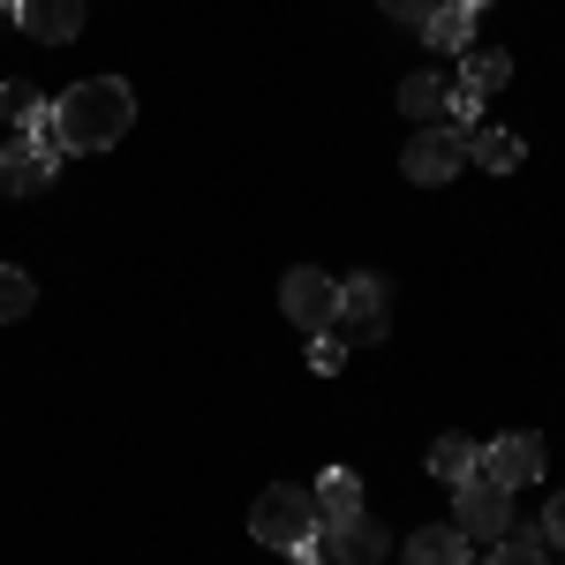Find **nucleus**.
<instances>
[{"label":"nucleus","mask_w":565,"mask_h":565,"mask_svg":"<svg viewBox=\"0 0 565 565\" xmlns=\"http://www.w3.org/2000/svg\"><path fill=\"white\" fill-rule=\"evenodd\" d=\"M53 114H61L68 159H76V151H114V143L136 129V90L121 84V76H84L76 90L53 98Z\"/></svg>","instance_id":"f257e3e1"},{"label":"nucleus","mask_w":565,"mask_h":565,"mask_svg":"<svg viewBox=\"0 0 565 565\" xmlns=\"http://www.w3.org/2000/svg\"><path fill=\"white\" fill-rule=\"evenodd\" d=\"M317 498H309L302 482H271V490H257V505H249V535L257 543H271V551H302V543H317Z\"/></svg>","instance_id":"f03ea898"},{"label":"nucleus","mask_w":565,"mask_h":565,"mask_svg":"<svg viewBox=\"0 0 565 565\" xmlns=\"http://www.w3.org/2000/svg\"><path fill=\"white\" fill-rule=\"evenodd\" d=\"M468 167V129H452V121H430V129H415V143L399 151V174L415 181V189H445V181Z\"/></svg>","instance_id":"7ed1b4c3"},{"label":"nucleus","mask_w":565,"mask_h":565,"mask_svg":"<svg viewBox=\"0 0 565 565\" xmlns=\"http://www.w3.org/2000/svg\"><path fill=\"white\" fill-rule=\"evenodd\" d=\"M332 332L348 340V348H377L392 332V295L377 271H362V279H348L340 287V317H332Z\"/></svg>","instance_id":"20e7f679"},{"label":"nucleus","mask_w":565,"mask_h":565,"mask_svg":"<svg viewBox=\"0 0 565 565\" xmlns=\"http://www.w3.org/2000/svg\"><path fill=\"white\" fill-rule=\"evenodd\" d=\"M279 309H287V324H302V332H332V317H340V279H324L317 264H295V271L279 279Z\"/></svg>","instance_id":"39448f33"},{"label":"nucleus","mask_w":565,"mask_h":565,"mask_svg":"<svg viewBox=\"0 0 565 565\" xmlns=\"http://www.w3.org/2000/svg\"><path fill=\"white\" fill-rule=\"evenodd\" d=\"M452 527H460V535H482V543H505V527H513V490H498L490 476H468L452 490Z\"/></svg>","instance_id":"423d86ee"},{"label":"nucleus","mask_w":565,"mask_h":565,"mask_svg":"<svg viewBox=\"0 0 565 565\" xmlns=\"http://www.w3.org/2000/svg\"><path fill=\"white\" fill-rule=\"evenodd\" d=\"M476 476H490L498 490H527V482H543V437H535V430L498 437V445L482 452V468H476Z\"/></svg>","instance_id":"0eeeda50"},{"label":"nucleus","mask_w":565,"mask_h":565,"mask_svg":"<svg viewBox=\"0 0 565 565\" xmlns=\"http://www.w3.org/2000/svg\"><path fill=\"white\" fill-rule=\"evenodd\" d=\"M317 551H324L332 565H377L392 551V535L370 521V513H354V521H324L317 527Z\"/></svg>","instance_id":"6e6552de"},{"label":"nucleus","mask_w":565,"mask_h":565,"mask_svg":"<svg viewBox=\"0 0 565 565\" xmlns=\"http://www.w3.org/2000/svg\"><path fill=\"white\" fill-rule=\"evenodd\" d=\"M23 39L31 45H68L76 31H84V0H23Z\"/></svg>","instance_id":"1a4fd4ad"},{"label":"nucleus","mask_w":565,"mask_h":565,"mask_svg":"<svg viewBox=\"0 0 565 565\" xmlns=\"http://www.w3.org/2000/svg\"><path fill=\"white\" fill-rule=\"evenodd\" d=\"M53 174H61V167H45L23 136L0 143V196H39V189H53Z\"/></svg>","instance_id":"9d476101"},{"label":"nucleus","mask_w":565,"mask_h":565,"mask_svg":"<svg viewBox=\"0 0 565 565\" xmlns=\"http://www.w3.org/2000/svg\"><path fill=\"white\" fill-rule=\"evenodd\" d=\"M309 498H317V521H354L362 513V476L354 468H324Z\"/></svg>","instance_id":"9b49d317"},{"label":"nucleus","mask_w":565,"mask_h":565,"mask_svg":"<svg viewBox=\"0 0 565 565\" xmlns=\"http://www.w3.org/2000/svg\"><path fill=\"white\" fill-rule=\"evenodd\" d=\"M476 468H482V445H476L468 430H445V437L430 445V476H437V482H452V490H460Z\"/></svg>","instance_id":"f8f14e48"},{"label":"nucleus","mask_w":565,"mask_h":565,"mask_svg":"<svg viewBox=\"0 0 565 565\" xmlns=\"http://www.w3.org/2000/svg\"><path fill=\"white\" fill-rule=\"evenodd\" d=\"M460 84L468 90H482V98H490V90H505L513 84V53H498V45H468V53H460Z\"/></svg>","instance_id":"ddd939ff"},{"label":"nucleus","mask_w":565,"mask_h":565,"mask_svg":"<svg viewBox=\"0 0 565 565\" xmlns=\"http://www.w3.org/2000/svg\"><path fill=\"white\" fill-rule=\"evenodd\" d=\"M423 39L445 45V53H468V45H476V8H460V0H437L430 23H423Z\"/></svg>","instance_id":"4468645a"},{"label":"nucleus","mask_w":565,"mask_h":565,"mask_svg":"<svg viewBox=\"0 0 565 565\" xmlns=\"http://www.w3.org/2000/svg\"><path fill=\"white\" fill-rule=\"evenodd\" d=\"M468 167H482V174H513V167H521V136L513 129H468Z\"/></svg>","instance_id":"2eb2a0df"},{"label":"nucleus","mask_w":565,"mask_h":565,"mask_svg":"<svg viewBox=\"0 0 565 565\" xmlns=\"http://www.w3.org/2000/svg\"><path fill=\"white\" fill-rule=\"evenodd\" d=\"M407 565H476V551H468L460 527H423V535L407 543Z\"/></svg>","instance_id":"dca6fc26"},{"label":"nucleus","mask_w":565,"mask_h":565,"mask_svg":"<svg viewBox=\"0 0 565 565\" xmlns=\"http://www.w3.org/2000/svg\"><path fill=\"white\" fill-rule=\"evenodd\" d=\"M445 98H452V90L437 84V76H407V84H399V114H407L415 129H430V121H445Z\"/></svg>","instance_id":"f3484780"},{"label":"nucleus","mask_w":565,"mask_h":565,"mask_svg":"<svg viewBox=\"0 0 565 565\" xmlns=\"http://www.w3.org/2000/svg\"><path fill=\"white\" fill-rule=\"evenodd\" d=\"M23 143L39 151L45 167H61V159H68V143H61V114H53V106H39V114L23 121Z\"/></svg>","instance_id":"a211bd4d"},{"label":"nucleus","mask_w":565,"mask_h":565,"mask_svg":"<svg viewBox=\"0 0 565 565\" xmlns=\"http://www.w3.org/2000/svg\"><path fill=\"white\" fill-rule=\"evenodd\" d=\"M39 302V287H31V271H15V264H0V324H15V317H31Z\"/></svg>","instance_id":"6ab92c4d"},{"label":"nucleus","mask_w":565,"mask_h":565,"mask_svg":"<svg viewBox=\"0 0 565 565\" xmlns=\"http://www.w3.org/2000/svg\"><path fill=\"white\" fill-rule=\"evenodd\" d=\"M39 106H45L39 90L23 84V76H8V84H0V129H23V121H31Z\"/></svg>","instance_id":"aec40b11"},{"label":"nucleus","mask_w":565,"mask_h":565,"mask_svg":"<svg viewBox=\"0 0 565 565\" xmlns=\"http://www.w3.org/2000/svg\"><path fill=\"white\" fill-rule=\"evenodd\" d=\"M340 362H348V340L340 332H309V370L317 377H340Z\"/></svg>","instance_id":"412c9836"},{"label":"nucleus","mask_w":565,"mask_h":565,"mask_svg":"<svg viewBox=\"0 0 565 565\" xmlns=\"http://www.w3.org/2000/svg\"><path fill=\"white\" fill-rule=\"evenodd\" d=\"M482 565H551V558H543V535H505Z\"/></svg>","instance_id":"4be33fe9"},{"label":"nucleus","mask_w":565,"mask_h":565,"mask_svg":"<svg viewBox=\"0 0 565 565\" xmlns=\"http://www.w3.org/2000/svg\"><path fill=\"white\" fill-rule=\"evenodd\" d=\"M445 121H452V129H482V90H452V98H445Z\"/></svg>","instance_id":"5701e85b"},{"label":"nucleus","mask_w":565,"mask_h":565,"mask_svg":"<svg viewBox=\"0 0 565 565\" xmlns=\"http://www.w3.org/2000/svg\"><path fill=\"white\" fill-rule=\"evenodd\" d=\"M377 8H385L392 23H415V31H423V23H430V8H437V0H377Z\"/></svg>","instance_id":"b1692460"},{"label":"nucleus","mask_w":565,"mask_h":565,"mask_svg":"<svg viewBox=\"0 0 565 565\" xmlns=\"http://www.w3.org/2000/svg\"><path fill=\"white\" fill-rule=\"evenodd\" d=\"M543 543H558V551H565V490L543 505Z\"/></svg>","instance_id":"393cba45"},{"label":"nucleus","mask_w":565,"mask_h":565,"mask_svg":"<svg viewBox=\"0 0 565 565\" xmlns=\"http://www.w3.org/2000/svg\"><path fill=\"white\" fill-rule=\"evenodd\" d=\"M287 558H295V565H332L324 551H317V543H302V551H287Z\"/></svg>","instance_id":"a878e982"},{"label":"nucleus","mask_w":565,"mask_h":565,"mask_svg":"<svg viewBox=\"0 0 565 565\" xmlns=\"http://www.w3.org/2000/svg\"><path fill=\"white\" fill-rule=\"evenodd\" d=\"M15 15H23V0H0V23H15Z\"/></svg>","instance_id":"bb28decb"},{"label":"nucleus","mask_w":565,"mask_h":565,"mask_svg":"<svg viewBox=\"0 0 565 565\" xmlns=\"http://www.w3.org/2000/svg\"><path fill=\"white\" fill-rule=\"evenodd\" d=\"M460 8H490V0H460Z\"/></svg>","instance_id":"cd10ccee"}]
</instances>
